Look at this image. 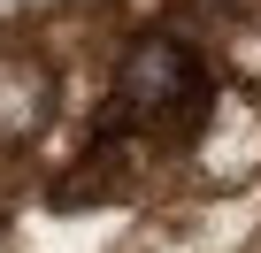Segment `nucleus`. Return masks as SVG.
Returning <instances> with one entry per match:
<instances>
[{
    "instance_id": "nucleus-1",
    "label": "nucleus",
    "mask_w": 261,
    "mask_h": 253,
    "mask_svg": "<svg viewBox=\"0 0 261 253\" xmlns=\"http://www.w3.org/2000/svg\"><path fill=\"white\" fill-rule=\"evenodd\" d=\"M177 100H200V62L177 46V39H146L139 54L123 62V107L139 115H162Z\"/></svg>"
},
{
    "instance_id": "nucleus-2",
    "label": "nucleus",
    "mask_w": 261,
    "mask_h": 253,
    "mask_svg": "<svg viewBox=\"0 0 261 253\" xmlns=\"http://www.w3.org/2000/svg\"><path fill=\"white\" fill-rule=\"evenodd\" d=\"M39 107H46L39 69H31V62H0V138L31 131V123H39Z\"/></svg>"
}]
</instances>
